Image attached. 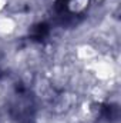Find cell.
Here are the masks:
<instances>
[{"instance_id": "obj_1", "label": "cell", "mask_w": 121, "mask_h": 123, "mask_svg": "<svg viewBox=\"0 0 121 123\" xmlns=\"http://www.w3.org/2000/svg\"><path fill=\"white\" fill-rule=\"evenodd\" d=\"M87 70H90L91 74H93L97 80H100V82H103V83L111 80V79L114 77V74H116L114 64L108 60L100 59V56H98L95 60L90 62V63L87 64Z\"/></svg>"}, {"instance_id": "obj_2", "label": "cell", "mask_w": 121, "mask_h": 123, "mask_svg": "<svg viewBox=\"0 0 121 123\" xmlns=\"http://www.w3.org/2000/svg\"><path fill=\"white\" fill-rule=\"evenodd\" d=\"M76 57H77V60H80L81 63H86V64H88L90 62L95 60L98 56H100V53H98V50L94 47V46H91L88 43H83V44H78L77 47H76Z\"/></svg>"}, {"instance_id": "obj_3", "label": "cell", "mask_w": 121, "mask_h": 123, "mask_svg": "<svg viewBox=\"0 0 121 123\" xmlns=\"http://www.w3.org/2000/svg\"><path fill=\"white\" fill-rule=\"evenodd\" d=\"M17 30V20L13 16L0 14V36L7 37Z\"/></svg>"}, {"instance_id": "obj_4", "label": "cell", "mask_w": 121, "mask_h": 123, "mask_svg": "<svg viewBox=\"0 0 121 123\" xmlns=\"http://www.w3.org/2000/svg\"><path fill=\"white\" fill-rule=\"evenodd\" d=\"M90 3V0H68L67 1V10L71 14H83L88 9Z\"/></svg>"}, {"instance_id": "obj_5", "label": "cell", "mask_w": 121, "mask_h": 123, "mask_svg": "<svg viewBox=\"0 0 121 123\" xmlns=\"http://www.w3.org/2000/svg\"><path fill=\"white\" fill-rule=\"evenodd\" d=\"M7 4H9V0H0V13L7 7Z\"/></svg>"}, {"instance_id": "obj_6", "label": "cell", "mask_w": 121, "mask_h": 123, "mask_svg": "<svg viewBox=\"0 0 121 123\" xmlns=\"http://www.w3.org/2000/svg\"><path fill=\"white\" fill-rule=\"evenodd\" d=\"M4 123H17V122H16V120H6Z\"/></svg>"}]
</instances>
